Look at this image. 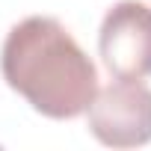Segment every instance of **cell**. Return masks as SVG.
<instances>
[{
    "label": "cell",
    "instance_id": "3",
    "mask_svg": "<svg viewBox=\"0 0 151 151\" xmlns=\"http://www.w3.org/2000/svg\"><path fill=\"white\" fill-rule=\"evenodd\" d=\"M98 53L116 80L151 77V6L119 0L98 30Z\"/></svg>",
    "mask_w": 151,
    "mask_h": 151
},
{
    "label": "cell",
    "instance_id": "2",
    "mask_svg": "<svg viewBox=\"0 0 151 151\" xmlns=\"http://www.w3.org/2000/svg\"><path fill=\"white\" fill-rule=\"evenodd\" d=\"M89 133L110 148H139L151 142V89L142 80H116L95 92Z\"/></svg>",
    "mask_w": 151,
    "mask_h": 151
},
{
    "label": "cell",
    "instance_id": "1",
    "mask_svg": "<svg viewBox=\"0 0 151 151\" xmlns=\"http://www.w3.org/2000/svg\"><path fill=\"white\" fill-rule=\"evenodd\" d=\"M9 89L47 119H77L98 92V68L56 18L30 15L18 21L0 50Z\"/></svg>",
    "mask_w": 151,
    "mask_h": 151
}]
</instances>
